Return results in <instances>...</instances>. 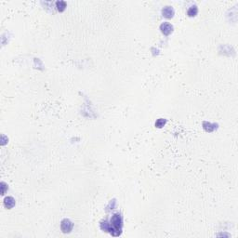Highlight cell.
<instances>
[{"instance_id":"3957f363","label":"cell","mask_w":238,"mask_h":238,"mask_svg":"<svg viewBox=\"0 0 238 238\" xmlns=\"http://www.w3.org/2000/svg\"><path fill=\"white\" fill-rule=\"evenodd\" d=\"M160 30H161V32L163 33L164 35H168L169 34H171V33H172L173 26L171 25L169 22H164V23H162V24L160 25Z\"/></svg>"},{"instance_id":"6da1fadb","label":"cell","mask_w":238,"mask_h":238,"mask_svg":"<svg viewBox=\"0 0 238 238\" xmlns=\"http://www.w3.org/2000/svg\"><path fill=\"white\" fill-rule=\"evenodd\" d=\"M122 217L120 214H115L111 219L110 223V234L113 236H119L122 232Z\"/></svg>"},{"instance_id":"8992f818","label":"cell","mask_w":238,"mask_h":238,"mask_svg":"<svg viewBox=\"0 0 238 238\" xmlns=\"http://www.w3.org/2000/svg\"><path fill=\"white\" fill-rule=\"evenodd\" d=\"M203 127H204V129L206 130V131L212 132L214 129H216V128H217V125H216V124L208 123V122H204L203 123Z\"/></svg>"},{"instance_id":"ba28073f","label":"cell","mask_w":238,"mask_h":238,"mask_svg":"<svg viewBox=\"0 0 238 238\" xmlns=\"http://www.w3.org/2000/svg\"><path fill=\"white\" fill-rule=\"evenodd\" d=\"M101 228L104 232H109L110 231V223H108L107 221H104L101 222Z\"/></svg>"},{"instance_id":"52a82bcc","label":"cell","mask_w":238,"mask_h":238,"mask_svg":"<svg viewBox=\"0 0 238 238\" xmlns=\"http://www.w3.org/2000/svg\"><path fill=\"white\" fill-rule=\"evenodd\" d=\"M198 12V9H197V7L196 6H192L191 8H190L188 9V11H187V14L190 16V17H193V16H196V14Z\"/></svg>"},{"instance_id":"5b68a950","label":"cell","mask_w":238,"mask_h":238,"mask_svg":"<svg viewBox=\"0 0 238 238\" xmlns=\"http://www.w3.org/2000/svg\"><path fill=\"white\" fill-rule=\"evenodd\" d=\"M4 206L8 209L12 208L14 206H15V200H14V198L11 196L6 197L4 199Z\"/></svg>"},{"instance_id":"30bf717a","label":"cell","mask_w":238,"mask_h":238,"mask_svg":"<svg viewBox=\"0 0 238 238\" xmlns=\"http://www.w3.org/2000/svg\"><path fill=\"white\" fill-rule=\"evenodd\" d=\"M166 119L160 118V119H158L157 121H156V123H155V127H158V128H161V127H163L166 125Z\"/></svg>"},{"instance_id":"277c9868","label":"cell","mask_w":238,"mask_h":238,"mask_svg":"<svg viewBox=\"0 0 238 238\" xmlns=\"http://www.w3.org/2000/svg\"><path fill=\"white\" fill-rule=\"evenodd\" d=\"M162 13H163V16L166 18H168V19L172 18L174 15V9L172 8V7H165L163 8Z\"/></svg>"},{"instance_id":"7a4b0ae2","label":"cell","mask_w":238,"mask_h":238,"mask_svg":"<svg viewBox=\"0 0 238 238\" xmlns=\"http://www.w3.org/2000/svg\"><path fill=\"white\" fill-rule=\"evenodd\" d=\"M73 227H74L73 222L71 221L70 220H67V219H64V220L61 223V231H63L64 234H68V232H70L71 231L73 230Z\"/></svg>"},{"instance_id":"8fae6325","label":"cell","mask_w":238,"mask_h":238,"mask_svg":"<svg viewBox=\"0 0 238 238\" xmlns=\"http://www.w3.org/2000/svg\"><path fill=\"white\" fill-rule=\"evenodd\" d=\"M1 188H2V191H1V194H5V192H6V189H7V185L5 184V182H1Z\"/></svg>"},{"instance_id":"9c48e42d","label":"cell","mask_w":238,"mask_h":238,"mask_svg":"<svg viewBox=\"0 0 238 238\" xmlns=\"http://www.w3.org/2000/svg\"><path fill=\"white\" fill-rule=\"evenodd\" d=\"M56 6H57V8H58L59 11H63L66 8V2L58 1V2H56Z\"/></svg>"}]
</instances>
